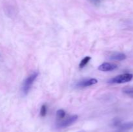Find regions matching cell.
I'll use <instances>...</instances> for the list:
<instances>
[{
    "instance_id": "1",
    "label": "cell",
    "mask_w": 133,
    "mask_h": 132,
    "mask_svg": "<svg viewBox=\"0 0 133 132\" xmlns=\"http://www.w3.org/2000/svg\"><path fill=\"white\" fill-rule=\"evenodd\" d=\"M38 76V72L35 71V72H32L31 75H30L28 77L26 78L25 80L23 81L22 86V91L24 95L28 94L29 91L31 90V87H32V85H33L34 82L37 78Z\"/></svg>"
},
{
    "instance_id": "2",
    "label": "cell",
    "mask_w": 133,
    "mask_h": 132,
    "mask_svg": "<svg viewBox=\"0 0 133 132\" xmlns=\"http://www.w3.org/2000/svg\"><path fill=\"white\" fill-rule=\"evenodd\" d=\"M133 75L131 73H124L118 75L108 81L109 84H123L132 80Z\"/></svg>"
},
{
    "instance_id": "3",
    "label": "cell",
    "mask_w": 133,
    "mask_h": 132,
    "mask_svg": "<svg viewBox=\"0 0 133 132\" xmlns=\"http://www.w3.org/2000/svg\"><path fill=\"white\" fill-rule=\"evenodd\" d=\"M78 119V116L76 115H71L68 116L65 119H62L58 122L57 123L56 127L57 128H65L70 126L71 124H74L75 121Z\"/></svg>"
},
{
    "instance_id": "4",
    "label": "cell",
    "mask_w": 133,
    "mask_h": 132,
    "mask_svg": "<svg viewBox=\"0 0 133 132\" xmlns=\"http://www.w3.org/2000/svg\"><path fill=\"white\" fill-rule=\"evenodd\" d=\"M98 82V80L96 78H88V79H84L81 81L78 82L76 84L77 87L80 88H84L87 87L91 86L96 84Z\"/></svg>"
},
{
    "instance_id": "5",
    "label": "cell",
    "mask_w": 133,
    "mask_h": 132,
    "mask_svg": "<svg viewBox=\"0 0 133 132\" xmlns=\"http://www.w3.org/2000/svg\"><path fill=\"white\" fill-rule=\"evenodd\" d=\"M117 68H118V65L116 64L109 63V62H105L98 67V69L99 71H104V72L114 71Z\"/></svg>"
},
{
    "instance_id": "6",
    "label": "cell",
    "mask_w": 133,
    "mask_h": 132,
    "mask_svg": "<svg viewBox=\"0 0 133 132\" xmlns=\"http://www.w3.org/2000/svg\"><path fill=\"white\" fill-rule=\"evenodd\" d=\"M110 59L111 60L116 61H122L126 59L127 56L125 54L122 53H114L110 56Z\"/></svg>"
},
{
    "instance_id": "7",
    "label": "cell",
    "mask_w": 133,
    "mask_h": 132,
    "mask_svg": "<svg viewBox=\"0 0 133 132\" xmlns=\"http://www.w3.org/2000/svg\"><path fill=\"white\" fill-rule=\"evenodd\" d=\"M118 127L122 130H127V129H130L133 128V122L120 123Z\"/></svg>"
},
{
    "instance_id": "8",
    "label": "cell",
    "mask_w": 133,
    "mask_h": 132,
    "mask_svg": "<svg viewBox=\"0 0 133 132\" xmlns=\"http://www.w3.org/2000/svg\"><path fill=\"white\" fill-rule=\"evenodd\" d=\"M91 57L90 56H86L81 61L80 63H79V69H83L88 64V62L90 61Z\"/></svg>"
},
{
    "instance_id": "9",
    "label": "cell",
    "mask_w": 133,
    "mask_h": 132,
    "mask_svg": "<svg viewBox=\"0 0 133 132\" xmlns=\"http://www.w3.org/2000/svg\"><path fill=\"white\" fill-rule=\"evenodd\" d=\"M66 116V112L63 109H58L57 111V117L59 120H62Z\"/></svg>"
},
{
    "instance_id": "10",
    "label": "cell",
    "mask_w": 133,
    "mask_h": 132,
    "mask_svg": "<svg viewBox=\"0 0 133 132\" xmlns=\"http://www.w3.org/2000/svg\"><path fill=\"white\" fill-rule=\"evenodd\" d=\"M123 92L125 94L130 96V97H133V87H125L123 89Z\"/></svg>"
},
{
    "instance_id": "11",
    "label": "cell",
    "mask_w": 133,
    "mask_h": 132,
    "mask_svg": "<svg viewBox=\"0 0 133 132\" xmlns=\"http://www.w3.org/2000/svg\"><path fill=\"white\" fill-rule=\"evenodd\" d=\"M47 111H48V107H47L46 105H42L41 107V109H40V115L42 117H44L46 115Z\"/></svg>"
}]
</instances>
